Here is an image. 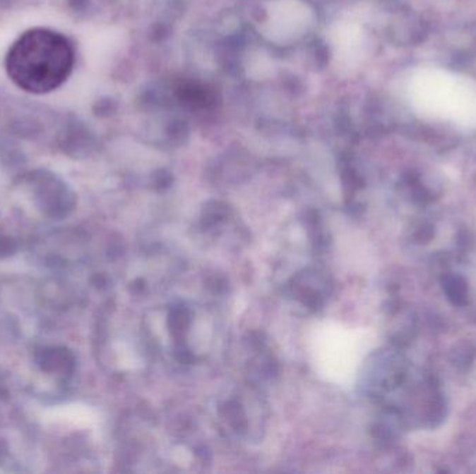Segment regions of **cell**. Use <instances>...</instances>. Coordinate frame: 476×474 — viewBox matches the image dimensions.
<instances>
[{"instance_id": "obj_1", "label": "cell", "mask_w": 476, "mask_h": 474, "mask_svg": "<svg viewBox=\"0 0 476 474\" xmlns=\"http://www.w3.org/2000/svg\"><path fill=\"white\" fill-rule=\"evenodd\" d=\"M74 50L61 34L35 28L21 35L11 47L6 68L11 81L31 94H48L70 75Z\"/></svg>"}]
</instances>
